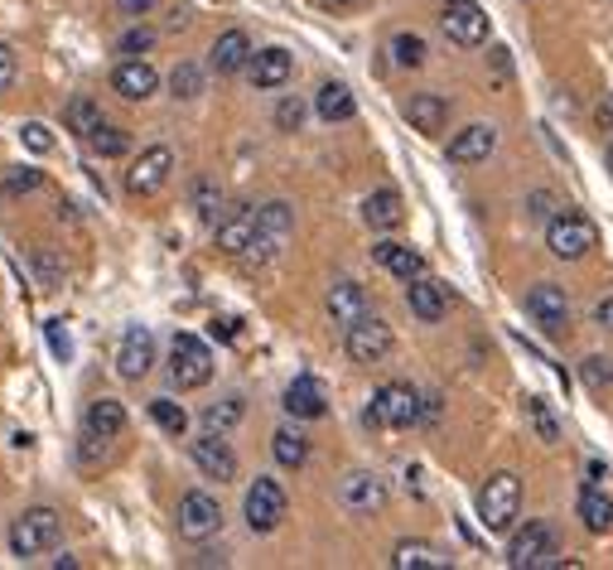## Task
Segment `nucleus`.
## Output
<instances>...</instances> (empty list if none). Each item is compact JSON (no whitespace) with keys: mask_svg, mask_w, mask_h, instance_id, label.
<instances>
[{"mask_svg":"<svg viewBox=\"0 0 613 570\" xmlns=\"http://www.w3.org/2000/svg\"><path fill=\"white\" fill-rule=\"evenodd\" d=\"M63 536V518L53 508H29L25 518H15V527H10V551L20 556V561H35V556L53 551Z\"/></svg>","mask_w":613,"mask_h":570,"instance_id":"1","label":"nucleus"},{"mask_svg":"<svg viewBox=\"0 0 613 570\" xmlns=\"http://www.w3.org/2000/svg\"><path fill=\"white\" fill-rule=\"evenodd\" d=\"M522 512V478L503 469V474H493L483 484V494H478V518H483L488 532H507L512 522H517Z\"/></svg>","mask_w":613,"mask_h":570,"instance_id":"2","label":"nucleus"},{"mask_svg":"<svg viewBox=\"0 0 613 570\" xmlns=\"http://www.w3.org/2000/svg\"><path fill=\"white\" fill-rule=\"evenodd\" d=\"M420 397L416 387H406V383H387V387H377V397H372V407H367V426H382V430H406V426H416L420 421Z\"/></svg>","mask_w":613,"mask_h":570,"instance_id":"3","label":"nucleus"},{"mask_svg":"<svg viewBox=\"0 0 613 570\" xmlns=\"http://www.w3.org/2000/svg\"><path fill=\"white\" fill-rule=\"evenodd\" d=\"M555 551H561V536H555V527H545V522H527V527L512 532V542H507V566H512V570L561 566V561H555Z\"/></svg>","mask_w":613,"mask_h":570,"instance_id":"4","label":"nucleus"},{"mask_svg":"<svg viewBox=\"0 0 613 570\" xmlns=\"http://www.w3.org/2000/svg\"><path fill=\"white\" fill-rule=\"evenodd\" d=\"M170 377L180 392H194V387H204L208 377H213V353H208V343L198 339V333H174L170 343Z\"/></svg>","mask_w":613,"mask_h":570,"instance_id":"5","label":"nucleus"},{"mask_svg":"<svg viewBox=\"0 0 613 570\" xmlns=\"http://www.w3.org/2000/svg\"><path fill=\"white\" fill-rule=\"evenodd\" d=\"M599 242L594 222H589L585 214H555L551 228H545V247H551V256H561V262H579V256H589Z\"/></svg>","mask_w":613,"mask_h":570,"instance_id":"6","label":"nucleus"},{"mask_svg":"<svg viewBox=\"0 0 613 570\" xmlns=\"http://www.w3.org/2000/svg\"><path fill=\"white\" fill-rule=\"evenodd\" d=\"M440 29L459 49H478V44H488V10L478 0H450L440 15Z\"/></svg>","mask_w":613,"mask_h":570,"instance_id":"7","label":"nucleus"},{"mask_svg":"<svg viewBox=\"0 0 613 570\" xmlns=\"http://www.w3.org/2000/svg\"><path fill=\"white\" fill-rule=\"evenodd\" d=\"M170 170H174V150L170 145H150L136 165L126 170V194L131 198H150L170 184Z\"/></svg>","mask_w":613,"mask_h":570,"instance_id":"8","label":"nucleus"},{"mask_svg":"<svg viewBox=\"0 0 613 570\" xmlns=\"http://www.w3.org/2000/svg\"><path fill=\"white\" fill-rule=\"evenodd\" d=\"M527 315H531V324H541L551 339H561V333L571 329V300H565V290L555 281H541L527 290Z\"/></svg>","mask_w":613,"mask_h":570,"instance_id":"9","label":"nucleus"},{"mask_svg":"<svg viewBox=\"0 0 613 570\" xmlns=\"http://www.w3.org/2000/svg\"><path fill=\"white\" fill-rule=\"evenodd\" d=\"M290 222H295V218H290V204H266V208H261V218H256V238H252V247L242 252V256H247L252 266H266L275 252H281V242L290 238Z\"/></svg>","mask_w":613,"mask_h":570,"instance_id":"10","label":"nucleus"},{"mask_svg":"<svg viewBox=\"0 0 613 570\" xmlns=\"http://www.w3.org/2000/svg\"><path fill=\"white\" fill-rule=\"evenodd\" d=\"M285 488L275 478H256L247 488V527L252 532H275L285 522Z\"/></svg>","mask_w":613,"mask_h":570,"instance_id":"11","label":"nucleus"},{"mask_svg":"<svg viewBox=\"0 0 613 570\" xmlns=\"http://www.w3.org/2000/svg\"><path fill=\"white\" fill-rule=\"evenodd\" d=\"M222 527V508L213 494H204V488H194V494L180 498V536L184 542H208Z\"/></svg>","mask_w":613,"mask_h":570,"instance_id":"12","label":"nucleus"},{"mask_svg":"<svg viewBox=\"0 0 613 570\" xmlns=\"http://www.w3.org/2000/svg\"><path fill=\"white\" fill-rule=\"evenodd\" d=\"M392 353V324H382L377 315H363L348 324V357L353 363H382Z\"/></svg>","mask_w":613,"mask_h":570,"instance_id":"13","label":"nucleus"},{"mask_svg":"<svg viewBox=\"0 0 613 570\" xmlns=\"http://www.w3.org/2000/svg\"><path fill=\"white\" fill-rule=\"evenodd\" d=\"M117 367H121V377H126V383H140V377L155 367V333L145 329V324H131V329L121 333Z\"/></svg>","mask_w":613,"mask_h":570,"instance_id":"14","label":"nucleus"},{"mask_svg":"<svg viewBox=\"0 0 613 570\" xmlns=\"http://www.w3.org/2000/svg\"><path fill=\"white\" fill-rule=\"evenodd\" d=\"M194 464L204 478H218V484H232L237 478V454H232V445L222 440L218 430H204V440H194Z\"/></svg>","mask_w":613,"mask_h":570,"instance_id":"15","label":"nucleus"},{"mask_svg":"<svg viewBox=\"0 0 613 570\" xmlns=\"http://www.w3.org/2000/svg\"><path fill=\"white\" fill-rule=\"evenodd\" d=\"M339 502L348 512H358V518H372V512L387 508V484L377 474H367V469H358V474H348L339 484Z\"/></svg>","mask_w":613,"mask_h":570,"instance_id":"16","label":"nucleus"},{"mask_svg":"<svg viewBox=\"0 0 613 570\" xmlns=\"http://www.w3.org/2000/svg\"><path fill=\"white\" fill-rule=\"evenodd\" d=\"M406 305L420 324H440L450 315V290L440 281H430V276H416V281H406Z\"/></svg>","mask_w":613,"mask_h":570,"instance_id":"17","label":"nucleus"},{"mask_svg":"<svg viewBox=\"0 0 613 570\" xmlns=\"http://www.w3.org/2000/svg\"><path fill=\"white\" fill-rule=\"evenodd\" d=\"M252 83L261 87V93H275V87L290 83V73H295V59H290V49L281 44H271V49H256L252 53Z\"/></svg>","mask_w":613,"mask_h":570,"instance_id":"18","label":"nucleus"},{"mask_svg":"<svg viewBox=\"0 0 613 570\" xmlns=\"http://www.w3.org/2000/svg\"><path fill=\"white\" fill-rule=\"evenodd\" d=\"M256 218H261V208L237 204L228 218L218 222V247L228 252V256H242V252L252 247V238H256Z\"/></svg>","mask_w":613,"mask_h":570,"instance_id":"19","label":"nucleus"},{"mask_svg":"<svg viewBox=\"0 0 613 570\" xmlns=\"http://www.w3.org/2000/svg\"><path fill=\"white\" fill-rule=\"evenodd\" d=\"M493 150H498V131L488 126V121H474V126H464L459 136L450 141V160L454 165H483Z\"/></svg>","mask_w":613,"mask_h":570,"instance_id":"20","label":"nucleus"},{"mask_svg":"<svg viewBox=\"0 0 613 570\" xmlns=\"http://www.w3.org/2000/svg\"><path fill=\"white\" fill-rule=\"evenodd\" d=\"M111 87H117L126 102H145V97L160 93V73H155L145 59H126L117 73H111Z\"/></svg>","mask_w":613,"mask_h":570,"instance_id":"21","label":"nucleus"},{"mask_svg":"<svg viewBox=\"0 0 613 570\" xmlns=\"http://www.w3.org/2000/svg\"><path fill=\"white\" fill-rule=\"evenodd\" d=\"M285 411H290V416H295V421H319V416H324V411H329L324 387H319L309 373H299L295 383L285 387Z\"/></svg>","mask_w":613,"mask_h":570,"instance_id":"22","label":"nucleus"},{"mask_svg":"<svg viewBox=\"0 0 613 570\" xmlns=\"http://www.w3.org/2000/svg\"><path fill=\"white\" fill-rule=\"evenodd\" d=\"M252 39L242 35V29H228V35H218L213 44V53H208V63H213V73L218 77H232V73H242V69H252Z\"/></svg>","mask_w":613,"mask_h":570,"instance_id":"23","label":"nucleus"},{"mask_svg":"<svg viewBox=\"0 0 613 570\" xmlns=\"http://www.w3.org/2000/svg\"><path fill=\"white\" fill-rule=\"evenodd\" d=\"M372 262L382 266V271H392L396 281H416V276H426V256H420L416 247H406V242H377Z\"/></svg>","mask_w":613,"mask_h":570,"instance_id":"24","label":"nucleus"},{"mask_svg":"<svg viewBox=\"0 0 613 570\" xmlns=\"http://www.w3.org/2000/svg\"><path fill=\"white\" fill-rule=\"evenodd\" d=\"M83 430H87V440H117V435L126 430V407L111 397H97L83 416Z\"/></svg>","mask_w":613,"mask_h":570,"instance_id":"25","label":"nucleus"},{"mask_svg":"<svg viewBox=\"0 0 613 570\" xmlns=\"http://www.w3.org/2000/svg\"><path fill=\"white\" fill-rule=\"evenodd\" d=\"M406 121L420 136H434V131H444V121H450V102H444L440 93H420L406 102Z\"/></svg>","mask_w":613,"mask_h":570,"instance_id":"26","label":"nucleus"},{"mask_svg":"<svg viewBox=\"0 0 613 570\" xmlns=\"http://www.w3.org/2000/svg\"><path fill=\"white\" fill-rule=\"evenodd\" d=\"M363 218H367V228H377V232L401 228V218H406V208H401V194H396V189H377V194H367Z\"/></svg>","mask_w":613,"mask_h":570,"instance_id":"27","label":"nucleus"},{"mask_svg":"<svg viewBox=\"0 0 613 570\" xmlns=\"http://www.w3.org/2000/svg\"><path fill=\"white\" fill-rule=\"evenodd\" d=\"M329 315L343 324V329H348L353 319H363L367 315V295H363V286L358 281H339L329 290Z\"/></svg>","mask_w":613,"mask_h":570,"instance_id":"28","label":"nucleus"},{"mask_svg":"<svg viewBox=\"0 0 613 570\" xmlns=\"http://www.w3.org/2000/svg\"><path fill=\"white\" fill-rule=\"evenodd\" d=\"M392 566L396 570H444L450 561H444V551L440 546H430V542H396Z\"/></svg>","mask_w":613,"mask_h":570,"instance_id":"29","label":"nucleus"},{"mask_svg":"<svg viewBox=\"0 0 613 570\" xmlns=\"http://www.w3.org/2000/svg\"><path fill=\"white\" fill-rule=\"evenodd\" d=\"M579 522H585L589 532H613V498L599 494V484L579 488Z\"/></svg>","mask_w":613,"mask_h":570,"instance_id":"30","label":"nucleus"},{"mask_svg":"<svg viewBox=\"0 0 613 570\" xmlns=\"http://www.w3.org/2000/svg\"><path fill=\"white\" fill-rule=\"evenodd\" d=\"M63 126H69V131H73V136H83V141H93V136H97V131H102V126H107V121H102V107H97V102H93V97H73V102H69V107H63Z\"/></svg>","mask_w":613,"mask_h":570,"instance_id":"31","label":"nucleus"},{"mask_svg":"<svg viewBox=\"0 0 613 570\" xmlns=\"http://www.w3.org/2000/svg\"><path fill=\"white\" fill-rule=\"evenodd\" d=\"M315 111H319V121H353L358 102H353V93L343 83H324L315 93Z\"/></svg>","mask_w":613,"mask_h":570,"instance_id":"32","label":"nucleus"},{"mask_svg":"<svg viewBox=\"0 0 613 570\" xmlns=\"http://www.w3.org/2000/svg\"><path fill=\"white\" fill-rule=\"evenodd\" d=\"M271 454H275V464H281V469H299L309 460V440L295 426H281L271 435Z\"/></svg>","mask_w":613,"mask_h":570,"instance_id":"33","label":"nucleus"},{"mask_svg":"<svg viewBox=\"0 0 613 570\" xmlns=\"http://www.w3.org/2000/svg\"><path fill=\"white\" fill-rule=\"evenodd\" d=\"M247 416V401L242 397H222V401H213V407L204 411V430H218V435H228L237 421Z\"/></svg>","mask_w":613,"mask_h":570,"instance_id":"34","label":"nucleus"},{"mask_svg":"<svg viewBox=\"0 0 613 570\" xmlns=\"http://www.w3.org/2000/svg\"><path fill=\"white\" fill-rule=\"evenodd\" d=\"M150 421L160 426L164 435H184L188 430V411L180 407V401H170V397H155L150 401Z\"/></svg>","mask_w":613,"mask_h":570,"instance_id":"35","label":"nucleus"},{"mask_svg":"<svg viewBox=\"0 0 613 570\" xmlns=\"http://www.w3.org/2000/svg\"><path fill=\"white\" fill-rule=\"evenodd\" d=\"M579 383H585L589 392H613V357H604V353L585 357V363H579Z\"/></svg>","mask_w":613,"mask_h":570,"instance_id":"36","label":"nucleus"},{"mask_svg":"<svg viewBox=\"0 0 613 570\" xmlns=\"http://www.w3.org/2000/svg\"><path fill=\"white\" fill-rule=\"evenodd\" d=\"M527 416H531V430H537L545 445H555V440H561V421H555V411L545 407L541 397H527Z\"/></svg>","mask_w":613,"mask_h":570,"instance_id":"37","label":"nucleus"},{"mask_svg":"<svg viewBox=\"0 0 613 570\" xmlns=\"http://www.w3.org/2000/svg\"><path fill=\"white\" fill-rule=\"evenodd\" d=\"M392 59L401 63V69H420V63H426V39L420 35H396L392 39Z\"/></svg>","mask_w":613,"mask_h":570,"instance_id":"38","label":"nucleus"},{"mask_svg":"<svg viewBox=\"0 0 613 570\" xmlns=\"http://www.w3.org/2000/svg\"><path fill=\"white\" fill-rule=\"evenodd\" d=\"M194 208L204 222H218V208H222V189L213 184V179H198L194 184Z\"/></svg>","mask_w":613,"mask_h":570,"instance_id":"39","label":"nucleus"},{"mask_svg":"<svg viewBox=\"0 0 613 570\" xmlns=\"http://www.w3.org/2000/svg\"><path fill=\"white\" fill-rule=\"evenodd\" d=\"M170 87H174V97H198L204 93V69H198V63H180V69H174V77H170Z\"/></svg>","mask_w":613,"mask_h":570,"instance_id":"40","label":"nucleus"},{"mask_svg":"<svg viewBox=\"0 0 613 570\" xmlns=\"http://www.w3.org/2000/svg\"><path fill=\"white\" fill-rule=\"evenodd\" d=\"M87 145H93L97 155H107V160H117V155H126V150H131V136H126V131H117V126H102Z\"/></svg>","mask_w":613,"mask_h":570,"instance_id":"41","label":"nucleus"},{"mask_svg":"<svg viewBox=\"0 0 613 570\" xmlns=\"http://www.w3.org/2000/svg\"><path fill=\"white\" fill-rule=\"evenodd\" d=\"M39 184H44V174H39V170H29V165H25V170H10V174H5L0 194H5V198H20V194H35Z\"/></svg>","mask_w":613,"mask_h":570,"instance_id":"42","label":"nucleus"},{"mask_svg":"<svg viewBox=\"0 0 613 570\" xmlns=\"http://www.w3.org/2000/svg\"><path fill=\"white\" fill-rule=\"evenodd\" d=\"M150 44H155V29H145V25L140 29H126V35H121V53H126V59H140Z\"/></svg>","mask_w":613,"mask_h":570,"instance_id":"43","label":"nucleus"},{"mask_svg":"<svg viewBox=\"0 0 613 570\" xmlns=\"http://www.w3.org/2000/svg\"><path fill=\"white\" fill-rule=\"evenodd\" d=\"M299 121H305V102H299V97H285V102L275 107V126H281V131H299Z\"/></svg>","mask_w":613,"mask_h":570,"instance_id":"44","label":"nucleus"},{"mask_svg":"<svg viewBox=\"0 0 613 570\" xmlns=\"http://www.w3.org/2000/svg\"><path fill=\"white\" fill-rule=\"evenodd\" d=\"M20 141L29 145L35 155H44V150H53V136H49V126H39V121H29L25 131H20Z\"/></svg>","mask_w":613,"mask_h":570,"instance_id":"45","label":"nucleus"},{"mask_svg":"<svg viewBox=\"0 0 613 570\" xmlns=\"http://www.w3.org/2000/svg\"><path fill=\"white\" fill-rule=\"evenodd\" d=\"M49 349L59 363H69V353H73V343H69V333H63V319H49Z\"/></svg>","mask_w":613,"mask_h":570,"instance_id":"46","label":"nucleus"},{"mask_svg":"<svg viewBox=\"0 0 613 570\" xmlns=\"http://www.w3.org/2000/svg\"><path fill=\"white\" fill-rule=\"evenodd\" d=\"M15 83V49L10 44H0V93Z\"/></svg>","mask_w":613,"mask_h":570,"instance_id":"47","label":"nucleus"},{"mask_svg":"<svg viewBox=\"0 0 613 570\" xmlns=\"http://www.w3.org/2000/svg\"><path fill=\"white\" fill-rule=\"evenodd\" d=\"M213 339L237 343V339H242V324H237V319H213Z\"/></svg>","mask_w":613,"mask_h":570,"instance_id":"48","label":"nucleus"},{"mask_svg":"<svg viewBox=\"0 0 613 570\" xmlns=\"http://www.w3.org/2000/svg\"><path fill=\"white\" fill-rule=\"evenodd\" d=\"M594 324H599V329H609V333H613V295H604V300L594 305Z\"/></svg>","mask_w":613,"mask_h":570,"instance_id":"49","label":"nucleus"},{"mask_svg":"<svg viewBox=\"0 0 613 570\" xmlns=\"http://www.w3.org/2000/svg\"><path fill=\"white\" fill-rule=\"evenodd\" d=\"M531 214H537V218H555V198L551 194H531Z\"/></svg>","mask_w":613,"mask_h":570,"instance_id":"50","label":"nucleus"},{"mask_svg":"<svg viewBox=\"0 0 613 570\" xmlns=\"http://www.w3.org/2000/svg\"><path fill=\"white\" fill-rule=\"evenodd\" d=\"M39 271H44V281H59V262H53V252H39Z\"/></svg>","mask_w":613,"mask_h":570,"instance_id":"51","label":"nucleus"},{"mask_svg":"<svg viewBox=\"0 0 613 570\" xmlns=\"http://www.w3.org/2000/svg\"><path fill=\"white\" fill-rule=\"evenodd\" d=\"M117 5H121V15H145L155 0H117Z\"/></svg>","mask_w":613,"mask_h":570,"instance_id":"52","label":"nucleus"},{"mask_svg":"<svg viewBox=\"0 0 613 570\" xmlns=\"http://www.w3.org/2000/svg\"><path fill=\"white\" fill-rule=\"evenodd\" d=\"M324 10H333V15H343V10H353V5H363V0H319Z\"/></svg>","mask_w":613,"mask_h":570,"instance_id":"53","label":"nucleus"},{"mask_svg":"<svg viewBox=\"0 0 613 570\" xmlns=\"http://www.w3.org/2000/svg\"><path fill=\"white\" fill-rule=\"evenodd\" d=\"M599 131H613V97L599 107Z\"/></svg>","mask_w":613,"mask_h":570,"instance_id":"54","label":"nucleus"},{"mask_svg":"<svg viewBox=\"0 0 613 570\" xmlns=\"http://www.w3.org/2000/svg\"><path fill=\"white\" fill-rule=\"evenodd\" d=\"M604 165H609V174H613V141H609V150H604Z\"/></svg>","mask_w":613,"mask_h":570,"instance_id":"55","label":"nucleus"}]
</instances>
